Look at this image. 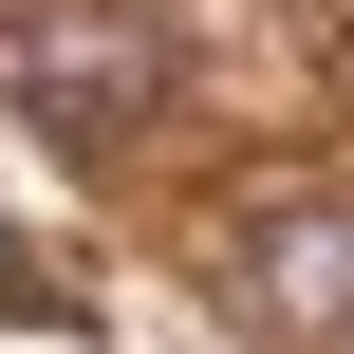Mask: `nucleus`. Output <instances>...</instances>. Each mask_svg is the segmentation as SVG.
I'll list each match as a JSON object with an SVG mask.
<instances>
[{
	"instance_id": "3",
	"label": "nucleus",
	"mask_w": 354,
	"mask_h": 354,
	"mask_svg": "<svg viewBox=\"0 0 354 354\" xmlns=\"http://www.w3.org/2000/svg\"><path fill=\"white\" fill-rule=\"evenodd\" d=\"M0 299H37V280H19V243H0Z\"/></svg>"
},
{
	"instance_id": "1",
	"label": "nucleus",
	"mask_w": 354,
	"mask_h": 354,
	"mask_svg": "<svg viewBox=\"0 0 354 354\" xmlns=\"http://www.w3.org/2000/svg\"><path fill=\"white\" fill-rule=\"evenodd\" d=\"M19 112H37L56 149H131V131L168 112V37H149V19H93V0H37V19H19Z\"/></svg>"
},
{
	"instance_id": "2",
	"label": "nucleus",
	"mask_w": 354,
	"mask_h": 354,
	"mask_svg": "<svg viewBox=\"0 0 354 354\" xmlns=\"http://www.w3.org/2000/svg\"><path fill=\"white\" fill-rule=\"evenodd\" d=\"M224 299H243L261 336H354V205H336V187H280V205H243V243H224Z\"/></svg>"
}]
</instances>
